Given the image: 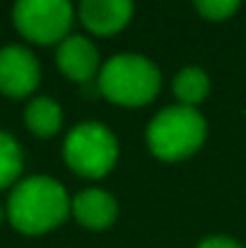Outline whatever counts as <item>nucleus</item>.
Listing matches in <instances>:
<instances>
[{
  "instance_id": "obj_1",
  "label": "nucleus",
  "mask_w": 246,
  "mask_h": 248,
  "mask_svg": "<svg viewBox=\"0 0 246 248\" xmlns=\"http://www.w3.org/2000/svg\"><path fill=\"white\" fill-rule=\"evenodd\" d=\"M70 212L66 188L49 176H32L17 183L7 202V217L22 234L36 236L56 229Z\"/></svg>"
},
{
  "instance_id": "obj_2",
  "label": "nucleus",
  "mask_w": 246,
  "mask_h": 248,
  "mask_svg": "<svg viewBox=\"0 0 246 248\" xmlns=\"http://www.w3.org/2000/svg\"><path fill=\"white\" fill-rule=\"evenodd\" d=\"M160 84L157 65L138 53H118L99 73V92L118 106H145L157 96Z\"/></svg>"
},
{
  "instance_id": "obj_3",
  "label": "nucleus",
  "mask_w": 246,
  "mask_h": 248,
  "mask_svg": "<svg viewBox=\"0 0 246 248\" xmlns=\"http://www.w3.org/2000/svg\"><path fill=\"white\" fill-rule=\"evenodd\" d=\"M208 125L193 106H169L148 125V147L162 162H181L196 155Z\"/></svg>"
},
{
  "instance_id": "obj_4",
  "label": "nucleus",
  "mask_w": 246,
  "mask_h": 248,
  "mask_svg": "<svg viewBox=\"0 0 246 248\" xmlns=\"http://www.w3.org/2000/svg\"><path fill=\"white\" fill-rule=\"evenodd\" d=\"M66 164L84 178H99L109 173L118 159V142L116 135L94 121L75 125L63 145Z\"/></svg>"
},
{
  "instance_id": "obj_5",
  "label": "nucleus",
  "mask_w": 246,
  "mask_h": 248,
  "mask_svg": "<svg viewBox=\"0 0 246 248\" xmlns=\"http://www.w3.org/2000/svg\"><path fill=\"white\" fill-rule=\"evenodd\" d=\"M12 17L24 39L49 46L68 36L73 24V5L70 0H17Z\"/></svg>"
},
{
  "instance_id": "obj_6",
  "label": "nucleus",
  "mask_w": 246,
  "mask_h": 248,
  "mask_svg": "<svg viewBox=\"0 0 246 248\" xmlns=\"http://www.w3.org/2000/svg\"><path fill=\"white\" fill-rule=\"evenodd\" d=\"M41 78L36 58L22 46H5L0 51V92L7 96H27Z\"/></svg>"
},
{
  "instance_id": "obj_7",
  "label": "nucleus",
  "mask_w": 246,
  "mask_h": 248,
  "mask_svg": "<svg viewBox=\"0 0 246 248\" xmlns=\"http://www.w3.org/2000/svg\"><path fill=\"white\" fill-rule=\"evenodd\" d=\"M133 17V0H80L82 24L99 36L121 31Z\"/></svg>"
},
{
  "instance_id": "obj_8",
  "label": "nucleus",
  "mask_w": 246,
  "mask_h": 248,
  "mask_svg": "<svg viewBox=\"0 0 246 248\" xmlns=\"http://www.w3.org/2000/svg\"><path fill=\"white\" fill-rule=\"evenodd\" d=\"M56 61H58V68L63 70V75L75 82L92 80L99 68V53H97L94 44L84 36H66L58 44Z\"/></svg>"
},
{
  "instance_id": "obj_9",
  "label": "nucleus",
  "mask_w": 246,
  "mask_h": 248,
  "mask_svg": "<svg viewBox=\"0 0 246 248\" xmlns=\"http://www.w3.org/2000/svg\"><path fill=\"white\" fill-rule=\"evenodd\" d=\"M73 215L87 229H106L116 222L118 205L111 193L101 188H87L73 198Z\"/></svg>"
},
{
  "instance_id": "obj_10",
  "label": "nucleus",
  "mask_w": 246,
  "mask_h": 248,
  "mask_svg": "<svg viewBox=\"0 0 246 248\" xmlns=\"http://www.w3.org/2000/svg\"><path fill=\"white\" fill-rule=\"evenodd\" d=\"M24 121H27V128L39 135V138H51L61 130V123H63V111L61 106L53 101V99H46V96H39L34 99L27 111H24Z\"/></svg>"
},
{
  "instance_id": "obj_11",
  "label": "nucleus",
  "mask_w": 246,
  "mask_h": 248,
  "mask_svg": "<svg viewBox=\"0 0 246 248\" xmlns=\"http://www.w3.org/2000/svg\"><path fill=\"white\" fill-rule=\"evenodd\" d=\"M210 92V78L200 68H183L174 78V94L181 106H198Z\"/></svg>"
},
{
  "instance_id": "obj_12",
  "label": "nucleus",
  "mask_w": 246,
  "mask_h": 248,
  "mask_svg": "<svg viewBox=\"0 0 246 248\" xmlns=\"http://www.w3.org/2000/svg\"><path fill=\"white\" fill-rule=\"evenodd\" d=\"M22 171V150L12 135L0 130V188L15 183Z\"/></svg>"
},
{
  "instance_id": "obj_13",
  "label": "nucleus",
  "mask_w": 246,
  "mask_h": 248,
  "mask_svg": "<svg viewBox=\"0 0 246 248\" xmlns=\"http://www.w3.org/2000/svg\"><path fill=\"white\" fill-rule=\"evenodd\" d=\"M193 2L198 12L208 19H227L242 5V0H193Z\"/></svg>"
},
{
  "instance_id": "obj_14",
  "label": "nucleus",
  "mask_w": 246,
  "mask_h": 248,
  "mask_svg": "<svg viewBox=\"0 0 246 248\" xmlns=\"http://www.w3.org/2000/svg\"><path fill=\"white\" fill-rule=\"evenodd\" d=\"M198 248H242L234 239H227V236H213V239H205L200 241Z\"/></svg>"
},
{
  "instance_id": "obj_15",
  "label": "nucleus",
  "mask_w": 246,
  "mask_h": 248,
  "mask_svg": "<svg viewBox=\"0 0 246 248\" xmlns=\"http://www.w3.org/2000/svg\"><path fill=\"white\" fill-rule=\"evenodd\" d=\"M0 219H2V212H0Z\"/></svg>"
}]
</instances>
